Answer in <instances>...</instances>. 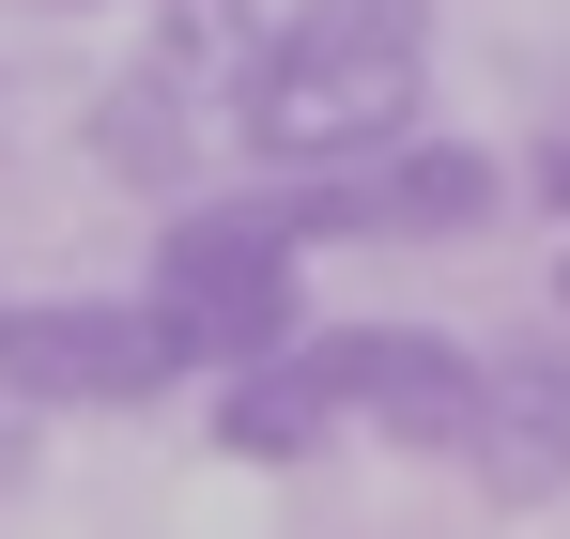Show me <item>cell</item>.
<instances>
[{"mask_svg":"<svg viewBox=\"0 0 570 539\" xmlns=\"http://www.w3.org/2000/svg\"><path fill=\"white\" fill-rule=\"evenodd\" d=\"M463 478L493 509H556L570 493V324L478 340V448H463Z\"/></svg>","mask_w":570,"mask_h":539,"instance_id":"obj_5","label":"cell"},{"mask_svg":"<svg viewBox=\"0 0 570 539\" xmlns=\"http://www.w3.org/2000/svg\"><path fill=\"white\" fill-rule=\"evenodd\" d=\"M308 370H324L340 432H385V448H416V462L478 448V340H448V324H324Z\"/></svg>","mask_w":570,"mask_h":539,"instance_id":"obj_4","label":"cell"},{"mask_svg":"<svg viewBox=\"0 0 570 539\" xmlns=\"http://www.w3.org/2000/svg\"><path fill=\"white\" fill-rule=\"evenodd\" d=\"M200 108H216V92L170 78V62L139 47V62L94 92V155H108L124 185H155V200H200Z\"/></svg>","mask_w":570,"mask_h":539,"instance_id":"obj_7","label":"cell"},{"mask_svg":"<svg viewBox=\"0 0 570 539\" xmlns=\"http://www.w3.org/2000/svg\"><path fill=\"white\" fill-rule=\"evenodd\" d=\"M0 385L31 416H139L186 385V340L155 324V293H0Z\"/></svg>","mask_w":570,"mask_h":539,"instance_id":"obj_3","label":"cell"},{"mask_svg":"<svg viewBox=\"0 0 570 539\" xmlns=\"http://www.w3.org/2000/svg\"><path fill=\"white\" fill-rule=\"evenodd\" d=\"M556 324H570V263H556Z\"/></svg>","mask_w":570,"mask_h":539,"instance_id":"obj_11","label":"cell"},{"mask_svg":"<svg viewBox=\"0 0 570 539\" xmlns=\"http://www.w3.org/2000/svg\"><path fill=\"white\" fill-rule=\"evenodd\" d=\"M355 185V232L371 247H463V232H493L509 200H524V170L493 155V139H401V155H371V170H340Z\"/></svg>","mask_w":570,"mask_h":539,"instance_id":"obj_6","label":"cell"},{"mask_svg":"<svg viewBox=\"0 0 570 539\" xmlns=\"http://www.w3.org/2000/svg\"><path fill=\"white\" fill-rule=\"evenodd\" d=\"M524 200H540V216L570 232V92L540 108V139H524Z\"/></svg>","mask_w":570,"mask_h":539,"instance_id":"obj_8","label":"cell"},{"mask_svg":"<svg viewBox=\"0 0 570 539\" xmlns=\"http://www.w3.org/2000/svg\"><path fill=\"white\" fill-rule=\"evenodd\" d=\"M432 124V0H278L247 31L232 139L247 170H371Z\"/></svg>","mask_w":570,"mask_h":539,"instance_id":"obj_1","label":"cell"},{"mask_svg":"<svg viewBox=\"0 0 570 539\" xmlns=\"http://www.w3.org/2000/svg\"><path fill=\"white\" fill-rule=\"evenodd\" d=\"M31 448H47V416H31V401H16V385H0V509H16V493H31Z\"/></svg>","mask_w":570,"mask_h":539,"instance_id":"obj_9","label":"cell"},{"mask_svg":"<svg viewBox=\"0 0 570 539\" xmlns=\"http://www.w3.org/2000/svg\"><path fill=\"white\" fill-rule=\"evenodd\" d=\"M355 232V185L340 170H247V185H200L155 247V324L186 340V370H263L278 340H308V247Z\"/></svg>","mask_w":570,"mask_h":539,"instance_id":"obj_2","label":"cell"},{"mask_svg":"<svg viewBox=\"0 0 570 539\" xmlns=\"http://www.w3.org/2000/svg\"><path fill=\"white\" fill-rule=\"evenodd\" d=\"M16 16H94V0H16Z\"/></svg>","mask_w":570,"mask_h":539,"instance_id":"obj_10","label":"cell"}]
</instances>
